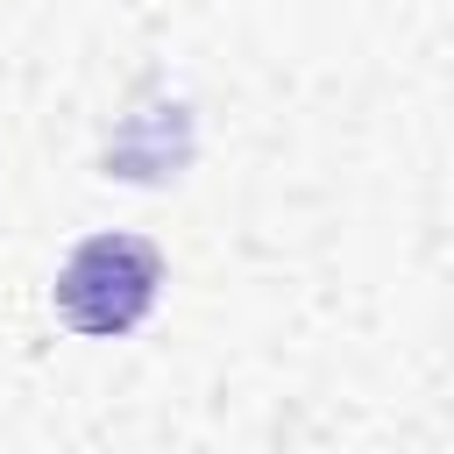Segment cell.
<instances>
[{
	"instance_id": "6da1fadb",
	"label": "cell",
	"mask_w": 454,
	"mask_h": 454,
	"mask_svg": "<svg viewBox=\"0 0 454 454\" xmlns=\"http://www.w3.org/2000/svg\"><path fill=\"white\" fill-rule=\"evenodd\" d=\"M156 284H163V262H156L149 241H135V234H92L64 262V277H57V312L78 333H128L156 305Z\"/></svg>"
}]
</instances>
